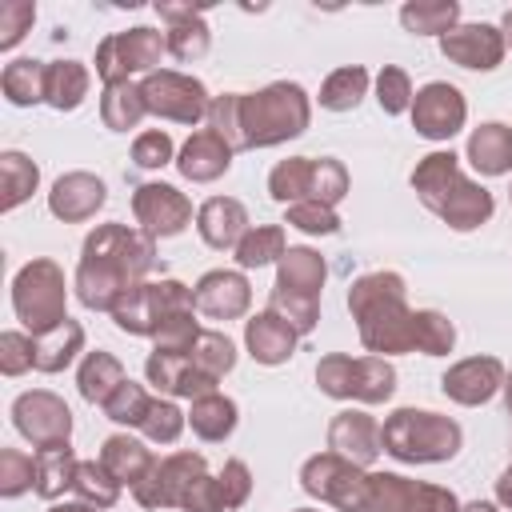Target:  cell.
<instances>
[{
    "label": "cell",
    "mask_w": 512,
    "mask_h": 512,
    "mask_svg": "<svg viewBox=\"0 0 512 512\" xmlns=\"http://www.w3.org/2000/svg\"><path fill=\"white\" fill-rule=\"evenodd\" d=\"M312 124V96L296 80H276L260 92H224L212 96L208 128L232 148H276L304 136Z\"/></svg>",
    "instance_id": "1"
},
{
    "label": "cell",
    "mask_w": 512,
    "mask_h": 512,
    "mask_svg": "<svg viewBox=\"0 0 512 512\" xmlns=\"http://www.w3.org/2000/svg\"><path fill=\"white\" fill-rule=\"evenodd\" d=\"M156 264V240L140 228H128L120 220H108V224H96L88 236H84V248H80V264H76V276H72V288H76V300L88 308V312H116V304L148 280Z\"/></svg>",
    "instance_id": "2"
},
{
    "label": "cell",
    "mask_w": 512,
    "mask_h": 512,
    "mask_svg": "<svg viewBox=\"0 0 512 512\" xmlns=\"http://www.w3.org/2000/svg\"><path fill=\"white\" fill-rule=\"evenodd\" d=\"M348 312L356 320V332L368 356L388 360V356L416 352V308H408V284L400 272L380 268L352 280Z\"/></svg>",
    "instance_id": "3"
},
{
    "label": "cell",
    "mask_w": 512,
    "mask_h": 512,
    "mask_svg": "<svg viewBox=\"0 0 512 512\" xmlns=\"http://www.w3.org/2000/svg\"><path fill=\"white\" fill-rule=\"evenodd\" d=\"M408 184L420 196V204L432 216H440L452 232H472V228L488 224L496 212L492 192L484 184H476L472 176H464L460 156L452 148H436V152L420 156Z\"/></svg>",
    "instance_id": "4"
},
{
    "label": "cell",
    "mask_w": 512,
    "mask_h": 512,
    "mask_svg": "<svg viewBox=\"0 0 512 512\" xmlns=\"http://www.w3.org/2000/svg\"><path fill=\"white\" fill-rule=\"evenodd\" d=\"M132 500L148 512L180 508V512H224L220 484L208 472L200 452H168L152 464V472L132 488Z\"/></svg>",
    "instance_id": "5"
},
{
    "label": "cell",
    "mask_w": 512,
    "mask_h": 512,
    "mask_svg": "<svg viewBox=\"0 0 512 512\" xmlns=\"http://www.w3.org/2000/svg\"><path fill=\"white\" fill-rule=\"evenodd\" d=\"M380 444L400 464H444L460 452L464 428L432 408H396L380 424Z\"/></svg>",
    "instance_id": "6"
},
{
    "label": "cell",
    "mask_w": 512,
    "mask_h": 512,
    "mask_svg": "<svg viewBox=\"0 0 512 512\" xmlns=\"http://www.w3.org/2000/svg\"><path fill=\"white\" fill-rule=\"evenodd\" d=\"M12 312L32 336H44L68 320V280L52 256H32L12 276Z\"/></svg>",
    "instance_id": "7"
},
{
    "label": "cell",
    "mask_w": 512,
    "mask_h": 512,
    "mask_svg": "<svg viewBox=\"0 0 512 512\" xmlns=\"http://www.w3.org/2000/svg\"><path fill=\"white\" fill-rule=\"evenodd\" d=\"M316 388L332 400L356 404H384L396 392V368L384 356H348L328 352L316 360Z\"/></svg>",
    "instance_id": "8"
},
{
    "label": "cell",
    "mask_w": 512,
    "mask_h": 512,
    "mask_svg": "<svg viewBox=\"0 0 512 512\" xmlns=\"http://www.w3.org/2000/svg\"><path fill=\"white\" fill-rule=\"evenodd\" d=\"M300 488L336 512H368V472L336 452L308 456L300 464Z\"/></svg>",
    "instance_id": "9"
},
{
    "label": "cell",
    "mask_w": 512,
    "mask_h": 512,
    "mask_svg": "<svg viewBox=\"0 0 512 512\" xmlns=\"http://www.w3.org/2000/svg\"><path fill=\"white\" fill-rule=\"evenodd\" d=\"M184 308H196L192 288L180 284V280H172V276H164V280H144V284H136V288L116 304L112 320H116L120 332H128V336H148V340H152V336L160 332V324H164L172 312H184Z\"/></svg>",
    "instance_id": "10"
},
{
    "label": "cell",
    "mask_w": 512,
    "mask_h": 512,
    "mask_svg": "<svg viewBox=\"0 0 512 512\" xmlns=\"http://www.w3.org/2000/svg\"><path fill=\"white\" fill-rule=\"evenodd\" d=\"M164 52H168V40L156 28H148V24L124 28V32H108L96 44V76L104 84L148 76V72H156V64H160Z\"/></svg>",
    "instance_id": "11"
},
{
    "label": "cell",
    "mask_w": 512,
    "mask_h": 512,
    "mask_svg": "<svg viewBox=\"0 0 512 512\" xmlns=\"http://www.w3.org/2000/svg\"><path fill=\"white\" fill-rule=\"evenodd\" d=\"M140 92H144V104H148V116H160V120H172V124H200L208 120V108H212V96L204 88V80L188 76V72H176V68H156L140 80Z\"/></svg>",
    "instance_id": "12"
},
{
    "label": "cell",
    "mask_w": 512,
    "mask_h": 512,
    "mask_svg": "<svg viewBox=\"0 0 512 512\" xmlns=\"http://www.w3.org/2000/svg\"><path fill=\"white\" fill-rule=\"evenodd\" d=\"M368 512H460V500L444 484L404 472H368Z\"/></svg>",
    "instance_id": "13"
},
{
    "label": "cell",
    "mask_w": 512,
    "mask_h": 512,
    "mask_svg": "<svg viewBox=\"0 0 512 512\" xmlns=\"http://www.w3.org/2000/svg\"><path fill=\"white\" fill-rule=\"evenodd\" d=\"M12 424L32 448H52L72 440V408L48 388L20 392L12 400Z\"/></svg>",
    "instance_id": "14"
},
{
    "label": "cell",
    "mask_w": 512,
    "mask_h": 512,
    "mask_svg": "<svg viewBox=\"0 0 512 512\" xmlns=\"http://www.w3.org/2000/svg\"><path fill=\"white\" fill-rule=\"evenodd\" d=\"M408 116H412L416 136L440 144V140H452V136L464 128V120H468V100H464V92H460L456 84L432 80V84L416 88Z\"/></svg>",
    "instance_id": "15"
},
{
    "label": "cell",
    "mask_w": 512,
    "mask_h": 512,
    "mask_svg": "<svg viewBox=\"0 0 512 512\" xmlns=\"http://www.w3.org/2000/svg\"><path fill=\"white\" fill-rule=\"evenodd\" d=\"M132 216H136L140 232H148L152 240H168L192 224V200L176 184L148 180L132 192Z\"/></svg>",
    "instance_id": "16"
},
{
    "label": "cell",
    "mask_w": 512,
    "mask_h": 512,
    "mask_svg": "<svg viewBox=\"0 0 512 512\" xmlns=\"http://www.w3.org/2000/svg\"><path fill=\"white\" fill-rule=\"evenodd\" d=\"M508 44H504V32L496 24H456L452 32L440 36V56L448 64H460L468 72H492L500 68Z\"/></svg>",
    "instance_id": "17"
},
{
    "label": "cell",
    "mask_w": 512,
    "mask_h": 512,
    "mask_svg": "<svg viewBox=\"0 0 512 512\" xmlns=\"http://www.w3.org/2000/svg\"><path fill=\"white\" fill-rule=\"evenodd\" d=\"M504 360L496 356H464L456 360L444 376H440V392L452 400V404H464V408H480L488 404L500 388H504Z\"/></svg>",
    "instance_id": "18"
},
{
    "label": "cell",
    "mask_w": 512,
    "mask_h": 512,
    "mask_svg": "<svg viewBox=\"0 0 512 512\" xmlns=\"http://www.w3.org/2000/svg\"><path fill=\"white\" fill-rule=\"evenodd\" d=\"M192 300L208 320H240L252 308V284L240 268H212L192 284Z\"/></svg>",
    "instance_id": "19"
},
{
    "label": "cell",
    "mask_w": 512,
    "mask_h": 512,
    "mask_svg": "<svg viewBox=\"0 0 512 512\" xmlns=\"http://www.w3.org/2000/svg\"><path fill=\"white\" fill-rule=\"evenodd\" d=\"M328 452H336V456H344L360 468H372L384 452L376 416H368L364 408H340L328 420Z\"/></svg>",
    "instance_id": "20"
},
{
    "label": "cell",
    "mask_w": 512,
    "mask_h": 512,
    "mask_svg": "<svg viewBox=\"0 0 512 512\" xmlns=\"http://www.w3.org/2000/svg\"><path fill=\"white\" fill-rule=\"evenodd\" d=\"M104 200H108L104 180H100L96 172L76 168V172H64V176L52 184V192H48V212H52L56 220H64V224H84V220H92V216L104 208Z\"/></svg>",
    "instance_id": "21"
},
{
    "label": "cell",
    "mask_w": 512,
    "mask_h": 512,
    "mask_svg": "<svg viewBox=\"0 0 512 512\" xmlns=\"http://www.w3.org/2000/svg\"><path fill=\"white\" fill-rule=\"evenodd\" d=\"M144 376H148V384H152L156 392L180 396V400H196V396H204V392H216V380H208V376L192 364L188 352H184V356H180V352H148Z\"/></svg>",
    "instance_id": "22"
},
{
    "label": "cell",
    "mask_w": 512,
    "mask_h": 512,
    "mask_svg": "<svg viewBox=\"0 0 512 512\" xmlns=\"http://www.w3.org/2000/svg\"><path fill=\"white\" fill-rule=\"evenodd\" d=\"M232 156L236 152L212 128H196L176 152V172L184 180H192V184H212L232 168Z\"/></svg>",
    "instance_id": "23"
},
{
    "label": "cell",
    "mask_w": 512,
    "mask_h": 512,
    "mask_svg": "<svg viewBox=\"0 0 512 512\" xmlns=\"http://www.w3.org/2000/svg\"><path fill=\"white\" fill-rule=\"evenodd\" d=\"M248 208L236 200V196H212L196 208V232L208 248L216 252H236V244L244 240L248 232Z\"/></svg>",
    "instance_id": "24"
},
{
    "label": "cell",
    "mask_w": 512,
    "mask_h": 512,
    "mask_svg": "<svg viewBox=\"0 0 512 512\" xmlns=\"http://www.w3.org/2000/svg\"><path fill=\"white\" fill-rule=\"evenodd\" d=\"M156 16H160V20H168L164 40H168V52H172L176 60L192 64V60H200V56L208 52L212 32H208V24H204V8H192V4H168V0H160V4H156Z\"/></svg>",
    "instance_id": "25"
},
{
    "label": "cell",
    "mask_w": 512,
    "mask_h": 512,
    "mask_svg": "<svg viewBox=\"0 0 512 512\" xmlns=\"http://www.w3.org/2000/svg\"><path fill=\"white\" fill-rule=\"evenodd\" d=\"M296 340H300V336H296L276 312H268V308L244 320V348H248V356H252L256 364H264V368L288 364V360L296 356Z\"/></svg>",
    "instance_id": "26"
},
{
    "label": "cell",
    "mask_w": 512,
    "mask_h": 512,
    "mask_svg": "<svg viewBox=\"0 0 512 512\" xmlns=\"http://www.w3.org/2000/svg\"><path fill=\"white\" fill-rule=\"evenodd\" d=\"M464 160L480 176H508L512 172V128L500 120H484L480 128L468 132Z\"/></svg>",
    "instance_id": "27"
},
{
    "label": "cell",
    "mask_w": 512,
    "mask_h": 512,
    "mask_svg": "<svg viewBox=\"0 0 512 512\" xmlns=\"http://www.w3.org/2000/svg\"><path fill=\"white\" fill-rule=\"evenodd\" d=\"M124 488H136L148 472H152V464H156V456H152V448L144 444V440H136V436H128V432H116V436H108L104 444H100V456H96Z\"/></svg>",
    "instance_id": "28"
},
{
    "label": "cell",
    "mask_w": 512,
    "mask_h": 512,
    "mask_svg": "<svg viewBox=\"0 0 512 512\" xmlns=\"http://www.w3.org/2000/svg\"><path fill=\"white\" fill-rule=\"evenodd\" d=\"M324 280H328L324 256H320L316 248H308V244H288V252H284L280 264H276V284H272V288L320 296V292H324Z\"/></svg>",
    "instance_id": "29"
},
{
    "label": "cell",
    "mask_w": 512,
    "mask_h": 512,
    "mask_svg": "<svg viewBox=\"0 0 512 512\" xmlns=\"http://www.w3.org/2000/svg\"><path fill=\"white\" fill-rule=\"evenodd\" d=\"M236 424H240V408H236V400L224 396V392H204V396H196V400L188 404V428H192L204 444L228 440V436L236 432Z\"/></svg>",
    "instance_id": "30"
},
{
    "label": "cell",
    "mask_w": 512,
    "mask_h": 512,
    "mask_svg": "<svg viewBox=\"0 0 512 512\" xmlns=\"http://www.w3.org/2000/svg\"><path fill=\"white\" fill-rule=\"evenodd\" d=\"M92 72L80 60H48V80H44V104L56 112H76L88 100Z\"/></svg>",
    "instance_id": "31"
},
{
    "label": "cell",
    "mask_w": 512,
    "mask_h": 512,
    "mask_svg": "<svg viewBox=\"0 0 512 512\" xmlns=\"http://www.w3.org/2000/svg\"><path fill=\"white\" fill-rule=\"evenodd\" d=\"M44 80H48V60L20 56V60L4 64L0 92H4V100L12 108H32V104H44Z\"/></svg>",
    "instance_id": "32"
},
{
    "label": "cell",
    "mask_w": 512,
    "mask_h": 512,
    "mask_svg": "<svg viewBox=\"0 0 512 512\" xmlns=\"http://www.w3.org/2000/svg\"><path fill=\"white\" fill-rule=\"evenodd\" d=\"M124 380H128L124 364H120L112 352H104V348L84 352V360H80V368H76V388H80V396H84L88 404H104Z\"/></svg>",
    "instance_id": "33"
},
{
    "label": "cell",
    "mask_w": 512,
    "mask_h": 512,
    "mask_svg": "<svg viewBox=\"0 0 512 512\" xmlns=\"http://www.w3.org/2000/svg\"><path fill=\"white\" fill-rule=\"evenodd\" d=\"M76 452L68 444H52V448H36V496L44 500H60L64 492H72V480H76Z\"/></svg>",
    "instance_id": "34"
},
{
    "label": "cell",
    "mask_w": 512,
    "mask_h": 512,
    "mask_svg": "<svg viewBox=\"0 0 512 512\" xmlns=\"http://www.w3.org/2000/svg\"><path fill=\"white\" fill-rule=\"evenodd\" d=\"M80 352H84V328H80V320L68 316L60 328L36 336V372L56 376V372L72 368V360H76Z\"/></svg>",
    "instance_id": "35"
},
{
    "label": "cell",
    "mask_w": 512,
    "mask_h": 512,
    "mask_svg": "<svg viewBox=\"0 0 512 512\" xmlns=\"http://www.w3.org/2000/svg\"><path fill=\"white\" fill-rule=\"evenodd\" d=\"M144 116H148V104H144L140 84H132V80L104 84V92H100V120H104L108 132H128Z\"/></svg>",
    "instance_id": "36"
},
{
    "label": "cell",
    "mask_w": 512,
    "mask_h": 512,
    "mask_svg": "<svg viewBox=\"0 0 512 512\" xmlns=\"http://www.w3.org/2000/svg\"><path fill=\"white\" fill-rule=\"evenodd\" d=\"M400 24L412 36H444L460 24V4L456 0H408L400 8Z\"/></svg>",
    "instance_id": "37"
},
{
    "label": "cell",
    "mask_w": 512,
    "mask_h": 512,
    "mask_svg": "<svg viewBox=\"0 0 512 512\" xmlns=\"http://www.w3.org/2000/svg\"><path fill=\"white\" fill-rule=\"evenodd\" d=\"M368 84H372V76H368L364 64H344V68H336V72L324 76L316 100H320V108H328V112H352V108L368 96Z\"/></svg>",
    "instance_id": "38"
},
{
    "label": "cell",
    "mask_w": 512,
    "mask_h": 512,
    "mask_svg": "<svg viewBox=\"0 0 512 512\" xmlns=\"http://www.w3.org/2000/svg\"><path fill=\"white\" fill-rule=\"evenodd\" d=\"M36 184H40V168L24 152L16 148L0 152V212H12L24 200H32Z\"/></svg>",
    "instance_id": "39"
},
{
    "label": "cell",
    "mask_w": 512,
    "mask_h": 512,
    "mask_svg": "<svg viewBox=\"0 0 512 512\" xmlns=\"http://www.w3.org/2000/svg\"><path fill=\"white\" fill-rule=\"evenodd\" d=\"M288 252V236L280 224H252L244 232V240L236 244V268H264V264H280V256Z\"/></svg>",
    "instance_id": "40"
},
{
    "label": "cell",
    "mask_w": 512,
    "mask_h": 512,
    "mask_svg": "<svg viewBox=\"0 0 512 512\" xmlns=\"http://www.w3.org/2000/svg\"><path fill=\"white\" fill-rule=\"evenodd\" d=\"M312 192V156H288L268 172V196L276 204H300Z\"/></svg>",
    "instance_id": "41"
},
{
    "label": "cell",
    "mask_w": 512,
    "mask_h": 512,
    "mask_svg": "<svg viewBox=\"0 0 512 512\" xmlns=\"http://www.w3.org/2000/svg\"><path fill=\"white\" fill-rule=\"evenodd\" d=\"M120 480L100 464V460H80V468H76V480H72V492H76V500H84V504H92V508H112L116 500H120Z\"/></svg>",
    "instance_id": "42"
},
{
    "label": "cell",
    "mask_w": 512,
    "mask_h": 512,
    "mask_svg": "<svg viewBox=\"0 0 512 512\" xmlns=\"http://www.w3.org/2000/svg\"><path fill=\"white\" fill-rule=\"evenodd\" d=\"M268 312H276L296 336H308V332H316V324H320V296L272 288V296H268Z\"/></svg>",
    "instance_id": "43"
},
{
    "label": "cell",
    "mask_w": 512,
    "mask_h": 512,
    "mask_svg": "<svg viewBox=\"0 0 512 512\" xmlns=\"http://www.w3.org/2000/svg\"><path fill=\"white\" fill-rule=\"evenodd\" d=\"M188 356H192V364H196L208 380H216V384L236 368V344H232L224 332H216V328H204Z\"/></svg>",
    "instance_id": "44"
},
{
    "label": "cell",
    "mask_w": 512,
    "mask_h": 512,
    "mask_svg": "<svg viewBox=\"0 0 512 512\" xmlns=\"http://www.w3.org/2000/svg\"><path fill=\"white\" fill-rule=\"evenodd\" d=\"M184 428H188V412H180V404L172 396H152V404H148V412L140 420L144 440H152V444H176Z\"/></svg>",
    "instance_id": "45"
},
{
    "label": "cell",
    "mask_w": 512,
    "mask_h": 512,
    "mask_svg": "<svg viewBox=\"0 0 512 512\" xmlns=\"http://www.w3.org/2000/svg\"><path fill=\"white\" fill-rule=\"evenodd\" d=\"M456 348V324L436 308H416V352L448 356Z\"/></svg>",
    "instance_id": "46"
},
{
    "label": "cell",
    "mask_w": 512,
    "mask_h": 512,
    "mask_svg": "<svg viewBox=\"0 0 512 512\" xmlns=\"http://www.w3.org/2000/svg\"><path fill=\"white\" fill-rule=\"evenodd\" d=\"M284 224L304 236H332V232H340V212L320 200H300V204L284 208Z\"/></svg>",
    "instance_id": "47"
},
{
    "label": "cell",
    "mask_w": 512,
    "mask_h": 512,
    "mask_svg": "<svg viewBox=\"0 0 512 512\" xmlns=\"http://www.w3.org/2000/svg\"><path fill=\"white\" fill-rule=\"evenodd\" d=\"M148 404H152V396H148V388L144 384H136V380H124L100 408H104V416L112 420V424H124V428H140V420H144V412H148Z\"/></svg>",
    "instance_id": "48"
},
{
    "label": "cell",
    "mask_w": 512,
    "mask_h": 512,
    "mask_svg": "<svg viewBox=\"0 0 512 512\" xmlns=\"http://www.w3.org/2000/svg\"><path fill=\"white\" fill-rule=\"evenodd\" d=\"M412 96H416L412 80H408V72L400 64H384L376 72V104H380V112L404 116V112H412Z\"/></svg>",
    "instance_id": "49"
},
{
    "label": "cell",
    "mask_w": 512,
    "mask_h": 512,
    "mask_svg": "<svg viewBox=\"0 0 512 512\" xmlns=\"http://www.w3.org/2000/svg\"><path fill=\"white\" fill-rule=\"evenodd\" d=\"M200 320H196V308H184V312H172L164 324H160V332L152 336V352H192V344L200 340Z\"/></svg>",
    "instance_id": "50"
},
{
    "label": "cell",
    "mask_w": 512,
    "mask_h": 512,
    "mask_svg": "<svg viewBox=\"0 0 512 512\" xmlns=\"http://www.w3.org/2000/svg\"><path fill=\"white\" fill-rule=\"evenodd\" d=\"M348 168L336 160V156H312V192H308V200H320V204H340L344 196H348Z\"/></svg>",
    "instance_id": "51"
},
{
    "label": "cell",
    "mask_w": 512,
    "mask_h": 512,
    "mask_svg": "<svg viewBox=\"0 0 512 512\" xmlns=\"http://www.w3.org/2000/svg\"><path fill=\"white\" fill-rule=\"evenodd\" d=\"M28 488H36V456L20 448H0V496L16 500Z\"/></svg>",
    "instance_id": "52"
},
{
    "label": "cell",
    "mask_w": 512,
    "mask_h": 512,
    "mask_svg": "<svg viewBox=\"0 0 512 512\" xmlns=\"http://www.w3.org/2000/svg\"><path fill=\"white\" fill-rule=\"evenodd\" d=\"M28 368H36V336L8 328L0 332V372L4 376H24Z\"/></svg>",
    "instance_id": "53"
},
{
    "label": "cell",
    "mask_w": 512,
    "mask_h": 512,
    "mask_svg": "<svg viewBox=\"0 0 512 512\" xmlns=\"http://www.w3.org/2000/svg\"><path fill=\"white\" fill-rule=\"evenodd\" d=\"M132 164L152 172V168H164V164H176V144L164 128H148L132 140Z\"/></svg>",
    "instance_id": "54"
},
{
    "label": "cell",
    "mask_w": 512,
    "mask_h": 512,
    "mask_svg": "<svg viewBox=\"0 0 512 512\" xmlns=\"http://www.w3.org/2000/svg\"><path fill=\"white\" fill-rule=\"evenodd\" d=\"M216 484H220V500H224V512H236V508H244V504H248V496H252V472H248V464H244L240 456L224 460V468H220Z\"/></svg>",
    "instance_id": "55"
},
{
    "label": "cell",
    "mask_w": 512,
    "mask_h": 512,
    "mask_svg": "<svg viewBox=\"0 0 512 512\" xmlns=\"http://www.w3.org/2000/svg\"><path fill=\"white\" fill-rule=\"evenodd\" d=\"M36 20V4L32 0H4L0 4V52H12L24 32L32 28Z\"/></svg>",
    "instance_id": "56"
},
{
    "label": "cell",
    "mask_w": 512,
    "mask_h": 512,
    "mask_svg": "<svg viewBox=\"0 0 512 512\" xmlns=\"http://www.w3.org/2000/svg\"><path fill=\"white\" fill-rule=\"evenodd\" d=\"M496 504L512 512V464H508V468L496 476Z\"/></svg>",
    "instance_id": "57"
},
{
    "label": "cell",
    "mask_w": 512,
    "mask_h": 512,
    "mask_svg": "<svg viewBox=\"0 0 512 512\" xmlns=\"http://www.w3.org/2000/svg\"><path fill=\"white\" fill-rule=\"evenodd\" d=\"M48 512H100V508H92V504H84V500H64V504L56 500Z\"/></svg>",
    "instance_id": "58"
},
{
    "label": "cell",
    "mask_w": 512,
    "mask_h": 512,
    "mask_svg": "<svg viewBox=\"0 0 512 512\" xmlns=\"http://www.w3.org/2000/svg\"><path fill=\"white\" fill-rule=\"evenodd\" d=\"M460 512H500V504H492V500H468V504H460Z\"/></svg>",
    "instance_id": "59"
},
{
    "label": "cell",
    "mask_w": 512,
    "mask_h": 512,
    "mask_svg": "<svg viewBox=\"0 0 512 512\" xmlns=\"http://www.w3.org/2000/svg\"><path fill=\"white\" fill-rule=\"evenodd\" d=\"M500 32H504V44L512 48V8L504 12V20H500Z\"/></svg>",
    "instance_id": "60"
},
{
    "label": "cell",
    "mask_w": 512,
    "mask_h": 512,
    "mask_svg": "<svg viewBox=\"0 0 512 512\" xmlns=\"http://www.w3.org/2000/svg\"><path fill=\"white\" fill-rule=\"evenodd\" d=\"M500 392H504V408L512 412V368H508V376H504V388H500Z\"/></svg>",
    "instance_id": "61"
},
{
    "label": "cell",
    "mask_w": 512,
    "mask_h": 512,
    "mask_svg": "<svg viewBox=\"0 0 512 512\" xmlns=\"http://www.w3.org/2000/svg\"><path fill=\"white\" fill-rule=\"evenodd\" d=\"M292 512H320V508H292Z\"/></svg>",
    "instance_id": "62"
},
{
    "label": "cell",
    "mask_w": 512,
    "mask_h": 512,
    "mask_svg": "<svg viewBox=\"0 0 512 512\" xmlns=\"http://www.w3.org/2000/svg\"><path fill=\"white\" fill-rule=\"evenodd\" d=\"M508 196H512V188H508Z\"/></svg>",
    "instance_id": "63"
}]
</instances>
